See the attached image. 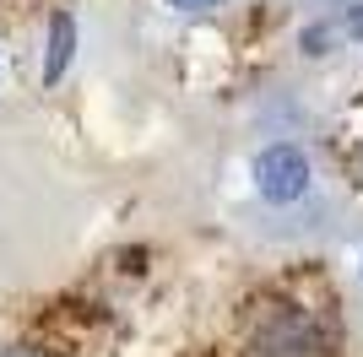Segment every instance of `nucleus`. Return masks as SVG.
I'll return each mask as SVG.
<instances>
[{"mask_svg":"<svg viewBox=\"0 0 363 357\" xmlns=\"http://www.w3.org/2000/svg\"><path fill=\"white\" fill-rule=\"evenodd\" d=\"M168 6H179V11H206V6H217V0H168Z\"/></svg>","mask_w":363,"mask_h":357,"instance_id":"4","label":"nucleus"},{"mask_svg":"<svg viewBox=\"0 0 363 357\" xmlns=\"http://www.w3.org/2000/svg\"><path fill=\"white\" fill-rule=\"evenodd\" d=\"M347 28H352V33H363V6H358L352 16H347Z\"/></svg>","mask_w":363,"mask_h":357,"instance_id":"6","label":"nucleus"},{"mask_svg":"<svg viewBox=\"0 0 363 357\" xmlns=\"http://www.w3.org/2000/svg\"><path fill=\"white\" fill-rule=\"evenodd\" d=\"M325 346H331L325 309H309V303H277L255 325L260 357H325Z\"/></svg>","mask_w":363,"mask_h":357,"instance_id":"1","label":"nucleus"},{"mask_svg":"<svg viewBox=\"0 0 363 357\" xmlns=\"http://www.w3.org/2000/svg\"><path fill=\"white\" fill-rule=\"evenodd\" d=\"M0 357H44V352H33V346H6Z\"/></svg>","mask_w":363,"mask_h":357,"instance_id":"5","label":"nucleus"},{"mask_svg":"<svg viewBox=\"0 0 363 357\" xmlns=\"http://www.w3.org/2000/svg\"><path fill=\"white\" fill-rule=\"evenodd\" d=\"M71 49H76V22L71 16H55L49 22V60H44V81H60L65 65H71Z\"/></svg>","mask_w":363,"mask_h":357,"instance_id":"3","label":"nucleus"},{"mask_svg":"<svg viewBox=\"0 0 363 357\" xmlns=\"http://www.w3.org/2000/svg\"><path fill=\"white\" fill-rule=\"evenodd\" d=\"M255 184L266 200H298L309 190V157L298 147H266L255 157Z\"/></svg>","mask_w":363,"mask_h":357,"instance_id":"2","label":"nucleus"}]
</instances>
